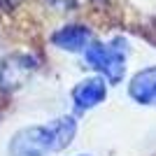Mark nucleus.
Segmentation results:
<instances>
[{
    "instance_id": "3",
    "label": "nucleus",
    "mask_w": 156,
    "mask_h": 156,
    "mask_svg": "<svg viewBox=\"0 0 156 156\" xmlns=\"http://www.w3.org/2000/svg\"><path fill=\"white\" fill-rule=\"evenodd\" d=\"M9 156H47L51 154V142L47 126H28L16 130L7 147Z\"/></svg>"
},
{
    "instance_id": "6",
    "label": "nucleus",
    "mask_w": 156,
    "mask_h": 156,
    "mask_svg": "<svg viewBox=\"0 0 156 156\" xmlns=\"http://www.w3.org/2000/svg\"><path fill=\"white\" fill-rule=\"evenodd\" d=\"M128 96L137 105H156V65L142 68L133 75L128 84Z\"/></svg>"
},
{
    "instance_id": "2",
    "label": "nucleus",
    "mask_w": 156,
    "mask_h": 156,
    "mask_svg": "<svg viewBox=\"0 0 156 156\" xmlns=\"http://www.w3.org/2000/svg\"><path fill=\"white\" fill-rule=\"evenodd\" d=\"M37 72V58L28 51H12L0 61V91L14 93L23 89Z\"/></svg>"
},
{
    "instance_id": "4",
    "label": "nucleus",
    "mask_w": 156,
    "mask_h": 156,
    "mask_svg": "<svg viewBox=\"0 0 156 156\" xmlns=\"http://www.w3.org/2000/svg\"><path fill=\"white\" fill-rule=\"evenodd\" d=\"M107 98V79L86 77L72 89V103L77 110H93Z\"/></svg>"
},
{
    "instance_id": "8",
    "label": "nucleus",
    "mask_w": 156,
    "mask_h": 156,
    "mask_svg": "<svg viewBox=\"0 0 156 156\" xmlns=\"http://www.w3.org/2000/svg\"><path fill=\"white\" fill-rule=\"evenodd\" d=\"M79 156H89V154H79Z\"/></svg>"
},
{
    "instance_id": "7",
    "label": "nucleus",
    "mask_w": 156,
    "mask_h": 156,
    "mask_svg": "<svg viewBox=\"0 0 156 156\" xmlns=\"http://www.w3.org/2000/svg\"><path fill=\"white\" fill-rule=\"evenodd\" d=\"M47 133H49L51 151H63L77 135V121L75 117H58L47 124Z\"/></svg>"
},
{
    "instance_id": "1",
    "label": "nucleus",
    "mask_w": 156,
    "mask_h": 156,
    "mask_svg": "<svg viewBox=\"0 0 156 156\" xmlns=\"http://www.w3.org/2000/svg\"><path fill=\"white\" fill-rule=\"evenodd\" d=\"M84 61L89 68L105 77L112 84H119L126 72V42L124 40H112V42H89L84 49Z\"/></svg>"
},
{
    "instance_id": "5",
    "label": "nucleus",
    "mask_w": 156,
    "mask_h": 156,
    "mask_svg": "<svg viewBox=\"0 0 156 156\" xmlns=\"http://www.w3.org/2000/svg\"><path fill=\"white\" fill-rule=\"evenodd\" d=\"M93 40L91 30L86 26H79V23H70V26H63L51 35V44L61 51H70V54H77V51H84L89 42Z\"/></svg>"
}]
</instances>
